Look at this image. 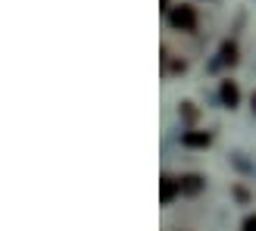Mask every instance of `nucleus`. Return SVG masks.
Segmentation results:
<instances>
[{"instance_id": "nucleus-4", "label": "nucleus", "mask_w": 256, "mask_h": 231, "mask_svg": "<svg viewBox=\"0 0 256 231\" xmlns=\"http://www.w3.org/2000/svg\"><path fill=\"white\" fill-rule=\"evenodd\" d=\"M238 97H240V94H238V88H234L232 82H225V84H222V100H225L228 106H234V104H238Z\"/></svg>"}, {"instance_id": "nucleus-8", "label": "nucleus", "mask_w": 256, "mask_h": 231, "mask_svg": "<svg viewBox=\"0 0 256 231\" xmlns=\"http://www.w3.org/2000/svg\"><path fill=\"white\" fill-rule=\"evenodd\" d=\"M253 110H256V97H253Z\"/></svg>"}, {"instance_id": "nucleus-2", "label": "nucleus", "mask_w": 256, "mask_h": 231, "mask_svg": "<svg viewBox=\"0 0 256 231\" xmlns=\"http://www.w3.org/2000/svg\"><path fill=\"white\" fill-rule=\"evenodd\" d=\"M178 190H182V182H172V178H162V188H160V197H162V203H169Z\"/></svg>"}, {"instance_id": "nucleus-6", "label": "nucleus", "mask_w": 256, "mask_h": 231, "mask_svg": "<svg viewBox=\"0 0 256 231\" xmlns=\"http://www.w3.org/2000/svg\"><path fill=\"white\" fill-rule=\"evenodd\" d=\"M234 54H238V50H234V44H225V62H234V60H238Z\"/></svg>"}, {"instance_id": "nucleus-3", "label": "nucleus", "mask_w": 256, "mask_h": 231, "mask_svg": "<svg viewBox=\"0 0 256 231\" xmlns=\"http://www.w3.org/2000/svg\"><path fill=\"white\" fill-rule=\"evenodd\" d=\"M184 144H188V147H206V144H210V134H206V132H200V134L190 132V134H184Z\"/></svg>"}, {"instance_id": "nucleus-1", "label": "nucleus", "mask_w": 256, "mask_h": 231, "mask_svg": "<svg viewBox=\"0 0 256 231\" xmlns=\"http://www.w3.org/2000/svg\"><path fill=\"white\" fill-rule=\"evenodd\" d=\"M169 19H172V25H175V28L190 32V28L197 25V12H194V6H175V10L169 12Z\"/></svg>"}, {"instance_id": "nucleus-5", "label": "nucleus", "mask_w": 256, "mask_h": 231, "mask_svg": "<svg viewBox=\"0 0 256 231\" xmlns=\"http://www.w3.org/2000/svg\"><path fill=\"white\" fill-rule=\"evenodd\" d=\"M200 188H203V182H200L197 175H188L184 182H182V190H184V194H197Z\"/></svg>"}, {"instance_id": "nucleus-7", "label": "nucleus", "mask_w": 256, "mask_h": 231, "mask_svg": "<svg viewBox=\"0 0 256 231\" xmlns=\"http://www.w3.org/2000/svg\"><path fill=\"white\" fill-rule=\"evenodd\" d=\"M244 231H256V216H250V219L244 222Z\"/></svg>"}]
</instances>
